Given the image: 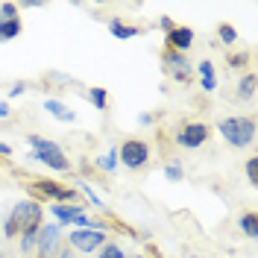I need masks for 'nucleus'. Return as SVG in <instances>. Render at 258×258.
I'll list each match as a JSON object with an SVG mask.
<instances>
[{
  "mask_svg": "<svg viewBox=\"0 0 258 258\" xmlns=\"http://www.w3.org/2000/svg\"><path fill=\"white\" fill-rule=\"evenodd\" d=\"M32 223H44V209L38 200H21V203H15V209L9 211V217L3 223V238L18 241V235Z\"/></svg>",
  "mask_w": 258,
  "mask_h": 258,
  "instance_id": "f257e3e1",
  "label": "nucleus"
},
{
  "mask_svg": "<svg viewBox=\"0 0 258 258\" xmlns=\"http://www.w3.org/2000/svg\"><path fill=\"white\" fill-rule=\"evenodd\" d=\"M217 132H220V138L229 147L243 150V147H249L255 141V120L246 117V114H229V117H223L217 123Z\"/></svg>",
  "mask_w": 258,
  "mask_h": 258,
  "instance_id": "f03ea898",
  "label": "nucleus"
},
{
  "mask_svg": "<svg viewBox=\"0 0 258 258\" xmlns=\"http://www.w3.org/2000/svg\"><path fill=\"white\" fill-rule=\"evenodd\" d=\"M27 141L32 147V159L35 161L47 164L50 170H59V173H68L71 170V161H68V156L62 153V147L56 144V141L41 138V135H27Z\"/></svg>",
  "mask_w": 258,
  "mask_h": 258,
  "instance_id": "7ed1b4c3",
  "label": "nucleus"
},
{
  "mask_svg": "<svg viewBox=\"0 0 258 258\" xmlns=\"http://www.w3.org/2000/svg\"><path fill=\"white\" fill-rule=\"evenodd\" d=\"M211 129L209 123H203V120H182L173 132V144L182 147V150H200V147L209 141Z\"/></svg>",
  "mask_w": 258,
  "mask_h": 258,
  "instance_id": "20e7f679",
  "label": "nucleus"
},
{
  "mask_svg": "<svg viewBox=\"0 0 258 258\" xmlns=\"http://www.w3.org/2000/svg\"><path fill=\"white\" fill-rule=\"evenodd\" d=\"M120 164L126 170H144L150 164V144L144 138H126L120 144Z\"/></svg>",
  "mask_w": 258,
  "mask_h": 258,
  "instance_id": "39448f33",
  "label": "nucleus"
},
{
  "mask_svg": "<svg viewBox=\"0 0 258 258\" xmlns=\"http://www.w3.org/2000/svg\"><path fill=\"white\" fill-rule=\"evenodd\" d=\"M30 188L38 197H44V200H53V203H74V206H80V197L74 188H64L62 182H50V179H32Z\"/></svg>",
  "mask_w": 258,
  "mask_h": 258,
  "instance_id": "423d86ee",
  "label": "nucleus"
},
{
  "mask_svg": "<svg viewBox=\"0 0 258 258\" xmlns=\"http://www.w3.org/2000/svg\"><path fill=\"white\" fill-rule=\"evenodd\" d=\"M59 243H62V226L59 223H44L38 229V241H35V258H56L59 255Z\"/></svg>",
  "mask_w": 258,
  "mask_h": 258,
  "instance_id": "0eeeda50",
  "label": "nucleus"
},
{
  "mask_svg": "<svg viewBox=\"0 0 258 258\" xmlns=\"http://www.w3.org/2000/svg\"><path fill=\"white\" fill-rule=\"evenodd\" d=\"M68 243H71V249H77L82 255H91L106 243V232H100V229H74V232H68Z\"/></svg>",
  "mask_w": 258,
  "mask_h": 258,
  "instance_id": "6e6552de",
  "label": "nucleus"
},
{
  "mask_svg": "<svg viewBox=\"0 0 258 258\" xmlns=\"http://www.w3.org/2000/svg\"><path fill=\"white\" fill-rule=\"evenodd\" d=\"M161 64H164V71H167L176 82H191L194 68H191V62H188V56L173 53V50L164 47V53H161Z\"/></svg>",
  "mask_w": 258,
  "mask_h": 258,
  "instance_id": "1a4fd4ad",
  "label": "nucleus"
},
{
  "mask_svg": "<svg viewBox=\"0 0 258 258\" xmlns=\"http://www.w3.org/2000/svg\"><path fill=\"white\" fill-rule=\"evenodd\" d=\"M194 30L191 27H173V30L167 32V50H173V53H188L191 50V44H194Z\"/></svg>",
  "mask_w": 258,
  "mask_h": 258,
  "instance_id": "9d476101",
  "label": "nucleus"
},
{
  "mask_svg": "<svg viewBox=\"0 0 258 258\" xmlns=\"http://www.w3.org/2000/svg\"><path fill=\"white\" fill-rule=\"evenodd\" d=\"M50 211H53V217L59 220V226H64V223H74V217H77V214H82V206H71V203H53V206H50Z\"/></svg>",
  "mask_w": 258,
  "mask_h": 258,
  "instance_id": "9b49d317",
  "label": "nucleus"
},
{
  "mask_svg": "<svg viewBox=\"0 0 258 258\" xmlns=\"http://www.w3.org/2000/svg\"><path fill=\"white\" fill-rule=\"evenodd\" d=\"M238 232H243V238L255 241V238H258V217H255V211H243V214H238Z\"/></svg>",
  "mask_w": 258,
  "mask_h": 258,
  "instance_id": "f8f14e48",
  "label": "nucleus"
},
{
  "mask_svg": "<svg viewBox=\"0 0 258 258\" xmlns=\"http://www.w3.org/2000/svg\"><path fill=\"white\" fill-rule=\"evenodd\" d=\"M235 97L241 100V103H249L252 97H255V74L252 71H246L238 82V88H235Z\"/></svg>",
  "mask_w": 258,
  "mask_h": 258,
  "instance_id": "ddd939ff",
  "label": "nucleus"
},
{
  "mask_svg": "<svg viewBox=\"0 0 258 258\" xmlns=\"http://www.w3.org/2000/svg\"><path fill=\"white\" fill-rule=\"evenodd\" d=\"M109 32H112L114 38H135V35H141V27H132V24H123L120 18H112L109 21Z\"/></svg>",
  "mask_w": 258,
  "mask_h": 258,
  "instance_id": "4468645a",
  "label": "nucleus"
},
{
  "mask_svg": "<svg viewBox=\"0 0 258 258\" xmlns=\"http://www.w3.org/2000/svg\"><path fill=\"white\" fill-rule=\"evenodd\" d=\"M44 109H47V114H53L56 120H64V123H71V120H77V114L71 112L64 103H59V100H47L44 103Z\"/></svg>",
  "mask_w": 258,
  "mask_h": 258,
  "instance_id": "2eb2a0df",
  "label": "nucleus"
},
{
  "mask_svg": "<svg viewBox=\"0 0 258 258\" xmlns=\"http://www.w3.org/2000/svg\"><path fill=\"white\" fill-rule=\"evenodd\" d=\"M21 30H24L21 18H9V21H3V18H0V41H12V38H18Z\"/></svg>",
  "mask_w": 258,
  "mask_h": 258,
  "instance_id": "dca6fc26",
  "label": "nucleus"
},
{
  "mask_svg": "<svg viewBox=\"0 0 258 258\" xmlns=\"http://www.w3.org/2000/svg\"><path fill=\"white\" fill-rule=\"evenodd\" d=\"M197 71H200V77H203V88H206V91H214V88H217L214 64H211V62H200V64H197Z\"/></svg>",
  "mask_w": 258,
  "mask_h": 258,
  "instance_id": "f3484780",
  "label": "nucleus"
},
{
  "mask_svg": "<svg viewBox=\"0 0 258 258\" xmlns=\"http://www.w3.org/2000/svg\"><path fill=\"white\" fill-rule=\"evenodd\" d=\"M164 176L170 179V182H182L185 179V167H182V161L179 159H170L164 164Z\"/></svg>",
  "mask_w": 258,
  "mask_h": 258,
  "instance_id": "a211bd4d",
  "label": "nucleus"
},
{
  "mask_svg": "<svg viewBox=\"0 0 258 258\" xmlns=\"http://www.w3.org/2000/svg\"><path fill=\"white\" fill-rule=\"evenodd\" d=\"M97 258H126V252H123V246H120V243L106 241L100 249H97Z\"/></svg>",
  "mask_w": 258,
  "mask_h": 258,
  "instance_id": "6ab92c4d",
  "label": "nucleus"
},
{
  "mask_svg": "<svg viewBox=\"0 0 258 258\" xmlns=\"http://www.w3.org/2000/svg\"><path fill=\"white\" fill-rule=\"evenodd\" d=\"M88 100L97 109H109V91L106 88H88Z\"/></svg>",
  "mask_w": 258,
  "mask_h": 258,
  "instance_id": "aec40b11",
  "label": "nucleus"
},
{
  "mask_svg": "<svg viewBox=\"0 0 258 258\" xmlns=\"http://www.w3.org/2000/svg\"><path fill=\"white\" fill-rule=\"evenodd\" d=\"M217 38L223 44H238V32H235V27H229V24H220L217 27Z\"/></svg>",
  "mask_w": 258,
  "mask_h": 258,
  "instance_id": "412c9836",
  "label": "nucleus"
},
{
  "mask_svg": "<svg viewBox=\"0 0 258 258\" xmlns=\"http://www.w3.org/2000/svg\"><path fill=\"white\" fill-rule=\"evenodd\" d=\"M97 167H100V170H106V173H114V170H117V153L100 156V159H97Z\"/></svg>",
  "mask_w": 258,
  "mask_h": 258,
  "instance_id": "4be33fe9",
  "label": "nucleus"
},
{
  "mask_svg": "<svg viewBox=\"0 0 258 258\" xmlns=\"http://www.w3.org/2000/svg\"><path fill=\"white\" fill-rule=\"evenodd\" d=\"M246 179H249V185H258V159H246Z\"/></svg>",
  "mask_w": 258,
  "mask_h": 258,
  "instance_id": "5701e85b",
  "label": "nucleus"
},
{
  "mask_svg": "<svg viewBox=\"0 0 258 258\" xmlns=\"http://www.w3.org/2000/svg\"><path fill=\"white\" fill-rule=\"evenodd\" d=\"M0 18H3V21L18 18V6H15V3H3V6H0Z\"/></svg>",
  "mask_w": 258,
  "mask_h": 258,
  "instance_id": "b1692460",
  "label": "nucleus"
},
{
  "mask_svg": "<svg viewBox=\"0 0 258 258\" xmlns=\"http://www.w3.org/2000/svg\"><path fill=\"white\" fill-rule=\"evenodd\" d=\"M80 188H82V191H85V197H88V200H91V203H94L97 209H103V200H100V197H97V194L91 191V188H88V185H85V182H80Z\"/></svg>",
  "mask_w": 258,
  "mask_h": 258,
  "instance_id": "393cba45",
  "label": "nucleus"
},
{
  "mask_svg": "<svg viewBox=\"0 0 258 258\" xmlns=\"http://www.w3.org/2000/svg\"><path fill=\"white\" fill-rule=\"evenodd\" d=\"M249 62V56H246V53H238V56H229V64H232V68H238V64H246Z\"/></svg>",
  "mask_w": 258,
  "mask_h": 258,
  "instance_id": "a878e982",
  "label": "nucleus"
},
{
  "mask_svg": "<svg viewBox=\"0 0 258 258\" xmlns=\"http://www.w3.org/2000/svg\"><path fill=\"white\" fill-rule=\"evenodd\" d=\"M159 27H161V30H164V32H170V30H173V27H176V24H173L170 18H161V21H159Z\"/></svg>",
  "mask_w": 258,
  "mask_h": 258,
  "instance_id": "bb28decb",
  "label": "nucleus"
},
{
  "mask_svg": "<svg viewBox=\"0 0 258 258\" xmlns=\"http://www.w3.org/2000/svg\"><path fill=\"white\" fill-rule=\"evenodd\" d=\"M24 88H27L24 82H15V85H12V91H9V97H18V94H24Z\"/></svg>",
  "mask_w": 258,
  "mask_h": 258,
  "instance_id": "cd10ccee",
  "label": "nucleus"
},
{
  "mask_svg": "<svg viewBox=\"0 0 258 258\" xmlns=\"http://www.w3.org/2000/svg\"><path fill=\"white\" fill-rule=\"evenodd\" d=\"M12 156V147L9 144H0V159H9Z\"/></svg>",
  "mask_w": 258,
  "mask_h": 258,
  "instance_id": "c85d7f7f",
  "label": "nucleus"
},
{
  "mask_svg": "<svg viewBox=\"0 0 258 258\" xmlns=\"http://www.w3.org/2000/svg\"><path fill=\"white\" fill-rule=\"evenodd\" d=\"M153 120H156V117H153V114H141V117H138V123H141V126H150V123H153Z\"/></svg>",
  "mask_w": 258,
  "mask_h": 258,
  "instance_id": "c756f323",
  "label": "nucleus"
},
{
  "mask_svg": "<svg viewBox=\"0 0 258 258\" xmlns=\"http://www.w3.org/2000/svg\"><path fill=\"white\" fill-rule=\"evenodd\" d=\"M56 258H77V255H74V249L68 246V249H59V255H56Z\"/></svg>",
  "mask_w": 258,
  "mask_h": 258,
  "instance_id": "7c9ffc66",
  "label": "nucleus"
},
{
  "mask_svg": "<svg viewBox=\"0 0 258 258\" xmlns=\"http://www.w3.org/2000/svg\"><path fill=\"white\" fill-rule=\"evenodd\" d=\"M3 117H9V106H6V103H0V120H3Z\"/></svg>",
  "mask_w": 258,
  "mask_h": 258,
  "instance_id": "2f4dec72",
  "label": "nucleus"
},
{
  "mask_svg": "<svg viewBox=\"0 0 258 258\" xmlns=\"http://www.w3.org/2000/svg\"><path fill=\"white\" fill-rule=\"evenodd\" d=\"M0 258H3V249H0Z\"/></svg>",
  "mask_w": 258,
  "mask_h": 258,
  "instance_id": "473e14b6",
  "label": "nucleus"
},
{
  "mask_svg": "<svg viewBox=\"0 0 258 258\" xmlns=\"http://www.w3.org/2000/svg\"><path fill=\"white\" fill-rule=\"evenodd\" d=\"M135 258H144V255H135Z\"/></svg>",
  "mask_w": 258,
  "mask_h": 258,
  "instance_id": "72a5a7b5",
  "label": "nucleus"
}]
</instances>
